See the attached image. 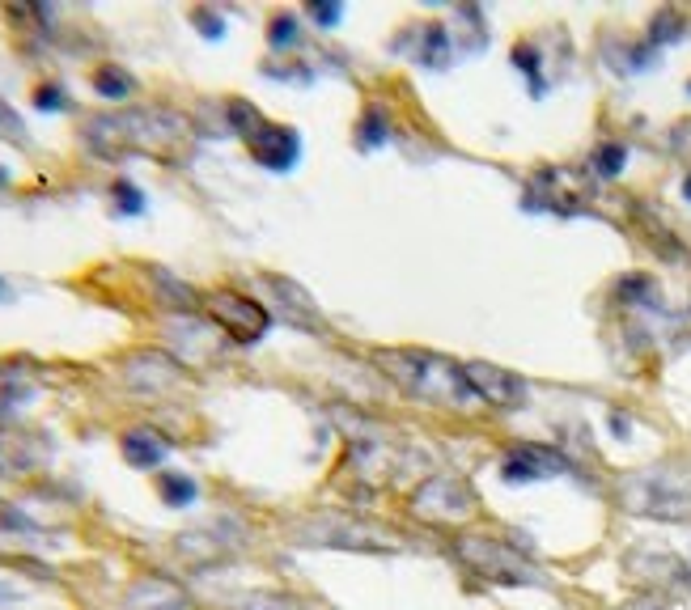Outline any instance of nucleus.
<instances>
[{"mask_svg":"<svg viewBox=\"0 0 691 610\" xmlns=\"http://www.w3.org/2000/svg\"><path fill=\"white\" fill-rule=\"evenodd\" d=\"M85 140H90V149L98 157H123V153L170 157L187 140V119L162 111V106H136V111L90 119Z\"/></svg>","mask_w":691,"mask_h":610,"instance_id":"f257e3e1","label":"nucleus"},{"mask_svg":"<svg viewBox=\"0 0 691 610\" xmlns=\"http://www.w3.org/2000/svg\"><path fill=\"white\" fill-rule=\"evenodd\" d=\"M378 365L391 373V378L412 390L416 399H429V403H446V407H467V403H480L471 394L467 378H463V365L446 361L437 352H420V348H386L378 352Z\"/></svg>","mask_w":691,"mask_h":610,"instance_id":"f03ea898","label":"nucleus"},{"mask_svg":"<svg viewBox=\"0 0 691 610\" xmlns=\"http://www.w3.org/2000/svg\"><path fill=\"white\" fill-rule=\"evenodd\" d=\"M619 505L636 517L658 522H691V475L679 466H649L619 483Z\"/></svg>","mask_w":691,"mask_h":610,"instance_id":"7ed1b4c3","label":"nucleus"},{"mask_svg":"<svg viewBox=\"0 0 691 610\" xmlns=\"http://www.w3.org/2000/svg\"><path fill=\"white\" fill-rule=\"evenodd\" d=\"M297 538L310 547H340V551H369V555H391L403 551V534L386 530L365 517H348V513H314L297 526Z\"/></svg>","mask_w":691,"mask_h":610,"instance_id":"20e7f679","label":"nucleus"},{"mask_svg":"<svg viewBox=\"0 0 691 610\" xmlns=\"http://www.w3.org/2000/svg\"><path fill=\"white\" fill-rule=\"evenodd\" d=\"M454 551L475 577H484L492 585H543V568L522 555L505 538H488V534H458Z\"/></svg>","mask_w":691,"mask_h":610,"instance_id":"39448f33","label":"nucleus"},{"mask_svg":"<svg viewBox=\"0 0 691 610\" xmlns=\"http://www.w3.org/2000/svg\"><path fill=\"white\" fill-rule=\"evenodd\" d=\"M475 505L480 500H475L471 483H463L458 475H424L412 488V513L437 526L467 522V517H475Z\"/></svg>","mask_w":691,"mask_h":610,"instance_id":"423d86ee","label":"nucleus"},{"mask_svg":"<svg viewBox=\"0 0 691 610\" xmlns=\"http://www.w3.org/2000/svg\"><path fill=\"white\" fill-rule=\"evenodd\" d=\"M246 543V534L238 522H208V526H196V530H187L179 534V560L191 564V568H212V564H225V560H234V555L242 551Z\"/></svg>","mask_w":691,"mask_h":610,"instance_id":"0eeeda50","label":"nucleus"},{"mask_svg":"<svg viewBox=\"0 0 691 610\" xmlns=\"http://www.w3.org/2000/svg\"><path fill=\"white\" fill-rule=\"evenodd\" d=\"M208 318L217 322V331L229 335L234 344H255L268 331V310H263L259 301L242 297L234 289H221L208 297Z\"/></svg>","mask_w":691,"mask_h":610,"instance_id":"6e6552de","label":"nucleus"},{"mask_svg":"<svg viewBox=\"0 0 691 610\" xmlns=\"http://www.w3.org/2000/svg\"><path fill=\"white\" fill-rule=\"evenodd\" d=\"M352 462L361 466L365 479L374 483H399L407 471H416L420 458L412 450H403V445L395 441H374V437H357L352 441Z\"/></svg>","mask_w":691,"mask_h":610,"instance_id":"1a4fd4ad","label":"nucleus"},{"mask_svg":"<svg viewBox=\"0 0 691 610\" xmlns=\"http://www.w3.org/2000/svg\"><path fill=\"white\" fill-rule=\"evenodd\" d=\"M463 378L471 386V394L488 407H501V411H513L526 403V382L518 373H509L501 365H488V361H471L463 365Z\"/></svg>","mask_w":691,"mask_h":610,"instance_id":"9d476101","label":"nucleus"},{"mask_svg":"<svg viewBox=\"0 0 691 610\" xmlns=\"http://www.w3.org/2000/svg\"><path fill=\"white\" fill-rule=\"evenodd\" d=\"M560 471H569V462H564L556 450H539V445H522V450L505 454V462H501L505 483H539V479H552Z\"/></svg>","mask_w":691,"mask_h":610,"instance_id":"9b49d317","label":"nucleus"},{"mask_svg":"<svg viewBox=\"0 0 691 610\" xmlns=\"http://www.w3.org/2000/svg\"><path fill=\"white\" fill-rule=\"evenodd\" d=\"M123 610H191V598L170 577H140L123 594Z\"/></svg>","mask_w":691,"mask_h":610,"instance_id":"f8f14e48","label":"nucleus"},{"mask_svg":"<svg viewBox=\"0 0 691 610\" xmlns=\"http://www.w3.org/2000/svg\"><path fill=\"white\" fill-rule=\"evenodd\" d=\"M179 378H183V369L166 352H132L123 361V382L132 390H170V386H179Z\"/></svg>","mask_w":691,"mask_h":610,"instance_id":"ddd939ff","label":"nucleus"},{"mask_svg":"<svg viewBox=\"0 0 691 610\" xmlns=\"http://www.w3.org/2000/svg\"><path fill=\"white\" fill-rule=\"evenodd\" d=\"M246 145H251L255 161L268 170H289L297 161V132L293 128H276V123H263L259 132L246 136Z\"/></svg>","mask_w":691,"mask_h":610,"instance_id":"4468645a","label":"nucleus"},{"mask_svg":"<svg viewBox=\"0 0 691 610\" xmlns=\"http://www.w3.org/2000/svg\"><path fill=\"white\" fill-rule=\"evenodd\" d=\"M43 462H47V450L39 445V437L0 433V475L5 479H22L30 471H39Z\"/></svg>","mask_w":691,"mask_h":610,"instance_id":"2eb2a0df","label":"nucleus"},{"mask_svg":"<svg viewBox=\"0 0 691 610\" xmlns=\"http://www.w3.org/2000/svg\"><path fill=\"white\" fill-rule=\"evenodd\" d=\"M263 284H268V293L280 301V310H285L289 322H297V327H306V331H318V310L301 284H293L285 276H263Z\"/></svg>","mask_w":691,"mask_h":610,"instance_id":"dca6fc26","label":"nucleus"},{"mask_svg":"<svg viewBox=\"0 0 691 610\" xmlns=\"http://www.w3.org/2000/svg\"><path fill=\"white\" fill-rule=\"evenodd\" d=\"M123 458H128L132 466H140V471H149V466H157L166 454H170V441L162 433H149V428H132V433H123Z\"/></svg>","mask_w":691,"mask_h":610,"instance_id":"f3484780","label":"nucleus"},{"mask_svg":"<svg viewBox=\"0 0 691 610\" xmlns=\"http://www.w3.org/2000/svg\"><path fill=\"white\" fill-rule=\"evenodd\" d=\"M157 492H162V500L170 509H183V505L196 500V483H191L187 475H179V471H162L157 475Z\"/></svg>","mask_w":691,"mask_h":610,"instance_id":"a211bd4d","label":"nucleus"},{"mask_svg":"<svg viewBox=\"0 0 691 610\" xmlns=\"http://www.w3.org/2000/svg\"><path fill=\"white\" fill-rule=\"evenodd\" d=\"M94 89L102 98H111V102H123L132 94V77L123 73V68H98L94 73Z\"/></svg>","mask_w":691,"mask_h":610,"instance_id":"6ab92c4d","label":"nucleus"},{"mask_svg":"<svg viewBox=\"0 0 691 610\" xmlns=\"http://www.w3.org/2000/svg\"><path fill=\"white\" fill-rule=\"evenodd\" d=\"M420 60L429 64V68H446V60H450V39H446V30H441V26H429V30H424Z\"/></svg>","mask_w":691,"mask_h":610,"instance_id":"aec40b11","label":"nucleus"},{"mask_svg":"<svg viewBox=\"0 0 691 610\" xmlns=\"http://www.w3.org/2000/svg\"><path fill=\"white\" fill-rule=\"evenodd\" d=\"M153 280H157V289H162V293L170 297V310H196V305H200L196 289H187V284H179L174 276H166V272H153Z\"/></svg>","mask_w":691,"mask_h":610,"instance_id":"412c9836","label":"nucleus"},{"mask_svg":"<svg viewBox=\"0 0 691 610\" xmlns=\"http://www.w3.org/2000/svg\"><path fill=\"white\" fill-rule=\"evenodd\" d=\"M242 610H318L306 598H293V594H251L242 602Z\"/></svg>","mask_w":691,"mask_h":610,"instance_id":"4be33fe9","label":"nucleus"},{"mask_svg":"<svg viewBox=\"0 0 691 610\" xmlns=\"http://www.w3.org/2000/svg\"><path fill=\"white\" fill-rule=\"evenodd\" d=\"M624 161H628V149H624V145H602V149L594 153V170H598L602 178H615L619 170H624Z\"/></svg>","mask_w":691,"mask_h":610,"instance_id":"5701e85b","label":"nucleus"},{"mask_svg":"<svg viewBox=\"0 0 691 610\" xmlns=\"http://www.w3.org/2000/svg\"><path fill=\"white\" fill-rule=\"evenodd\" d=\"M357 132H361V140H365V145H382V140H386V119H382V111H378V106H369Z\"/></svg>","mask_w":691,"mask_h":610,"instance_id":"b1692460","label":"nucleus"},{"mask_svg":"<svg viewBox=\"0 0 691 610\" xmlns=\"http://www.w3.org/2000/svg\"><path fill=\"white\" fill-rule=\"evenodd\" d=\"M297 43V22H293V13H276L272 17V47H289Z\"/></svg>","mask_w":691,"mask_h":610,"instance_id":"393cba45","label":"nucleus"},{"mask_svg":"<svg viewBox=\"0 0 691 610\" xmlns=\"http://www.w3.org/2000/svg\"><path fill=\"white\" fill-rule=\"evenodd\" d=\"M115 200H119L123 212H140V208H145V195H140L128 178H119V183H115Z\"/></svg>","mask_w":691,"mask_h":610,"instance_id":"a878e982","label":"nucleus"},{"mask_svg":"<svg viewBox=\"0 0 691 610\" xmlns=\"http://www.w3.org/2000/svg\"><path fill=\"white\" fill-rule=\"evenodd\" d=\"M513 60L522 64V73H526V77H535V73H539V56H535V51H530L526 43H522L518 51H513Z\"/></svg>","mask_w":691,"mask_h":610,"instance_id":"bb28decb","label":"nucleus"},{"mask_svg":"<svg viewBox=\"0 0 691 610\" xmlns=\"http://www.w3.org/2000/svg\"><path fill=\"white\" fill-rule=\"evenodd\" d=\"M34 98H39L43 111H60V106H64V94H60V89H39Z\"/></svg>","mask_w":691,"mask_h":610,"instance_id":"cd10ccee","label":"nucleus"},{"mask_svg":"<svg viewBox=\"0 0 691 610\" xmlns=\"http://www.w3.org/2000/svg\"><path fill=\"white\" fill-rule=\"evenodd\" d=\"M191 17H196V22L208 30V39H221V22H217V17H212L208 9H196V13H191Z\"/></svg>","mask_w":691,"mask_h":610,"instance_id":"c85d7f7f","label":"nucleus"},{"mask_svg":"<svg viewBox=\"0 0 691 610\" xmlns=\"http://www.w3.org/2000/svg\"><path fill=\"white\" fill-rule=\"evenodd\" d=\"M624 610H670L662 598H636V602H628Z\"/></svg>","mask_w":691,"mask_h":610,"instance_id":"c756f323","label":"nucleus"},{"mask_svg":"<svg viewBox=\"0 0 691 610\" xmlns=\"http://www.w3.org/2000/svg\"><path fill=\"white\" fill-rule=\"evenodd\" d=\"M310 13L318 17V22H327V26L335 22V17H340V9H335V5H310Z\"/></svg>","mask_w":691,"mask_h":610,"instance_id":"7c9ffc66","label":"nucleus"},{"mask_svg":"<svg viewBox=\"0 0 691 610\" xmlns=\"http://www.w3.org/2000/svg\"><path fill=\"white\" fill-rule=\"evenodd\" d=\"M611 428H615L619 437H624V433H628V420H624V416H611Z\"/></svg>","mask_w":691,"mask_h":610,"instance_id":"2f4dec72","label":"nucleus"},{"mask_svg":"<svg viewBox=\"0 0 691 610\" xmlns=\"http://www.w3.org/2000/svg\"><path fill=\"white\" fill-rule=\"evenodd\" d=\"M683 195H687V204H691V174L683 178Z\"/></svg>","mask_w":691,"mask_h":610,"instance_id":"473e14b6","label":"nucleus"},{"mask_svg":"<svg viewBox=\"0 0 691 610\" xmlns=\"http://www.w3.org/2000/svg\"><path fill=\"white\" fill-rule=\"evenodd\" d=\"M9 183V174H5V166H0V187H5Z\"/></svg>","mask_w":691,"mask_h":610,"instance_id":"72a5a7b5","label":"nucleus"},{"mask_svg":"<svg viewBox=\"0 0 691 610\" xmlns=\"http://www.w3.org/2000/svg\"><path fill=\"white\" fill-rule=\"evenodd\" d=\"M687 89H691V85H687Z\"/></svg>","mask_w":691,"mask_h":610,"instance_id":"f704fd0d","label":"nucleus"}]
</instances>
